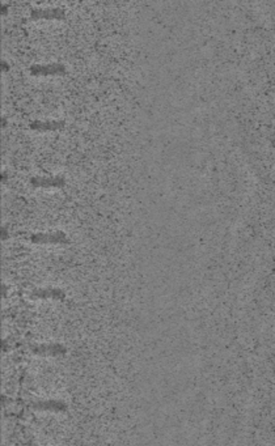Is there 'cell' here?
I'll list each match as a JSON object with an SVG mask.
<instances>
[{
  "mask_svg": "<svg viewBox=\"0 0 275 446\" xmlns=\"http://www.w3.org/2000/svg\"><path fill=\"white\" fill-rule=\"evenodd\" d=\"M33 408L37 411L53 412V414H62L67 409V406L60 400H42L33 404Z\"/></svg>",
  "mask_w": 275,
  "mask_h": 446,
  "instance_id": "6da1fadb",
  "label": "cell"
},
{
  "mask_svg": "<svg viewBox=\"0 0 275 446\" xmlns=\"http://www.w3.org/2000/svg\"><path fill=\"white\" fill-rule=\"evenodd\" d=\"M33 352L41 356H58L66 352V348L59 344H41L37 347H33Z\"/></svg>",
  "mask_w": 275,
  "mask_h": 446,
  "instance_id": "7a4b0ae2",
  "label": "cell"
}]
</instances>
